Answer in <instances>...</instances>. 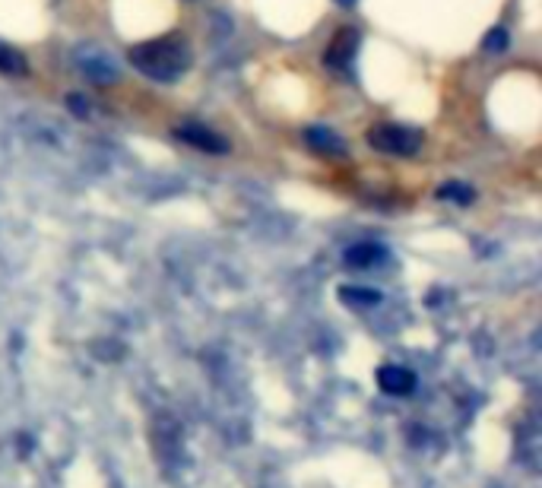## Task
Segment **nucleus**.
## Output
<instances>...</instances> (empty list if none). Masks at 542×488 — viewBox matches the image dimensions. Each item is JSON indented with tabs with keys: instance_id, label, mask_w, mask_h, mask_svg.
<instances>
[{
	"instance_id": "obj_5",
	"label": "nucleus",
	"mask_w": 542,
	"mask_h": 488,
	"mask_svg": "<svg viewBox=\"0 0 542 488\" xmlns=\"http://www.w3.org/2000/svg\"><path fill=\"white\" fill-rule=\"evenodd\" d=\"M174 140H181V143L194 146V149H200V153H210V156H225L231 149L229 140L222 137V133L210 131L206 124H197V121H188V124H178L172 131Z\"/></svg>"
},
{
	"instance_id": "obj_8",
	"label": "nucleus",
	"mask_w": 542,
	"mask_h": 488,
	"mask_svg": "<svg viewBox=\"0 0 542 488\" xmlns=\"http://www.w3.org/2000/svg\"><path fill=\"white\" fill-rule=\"evenodd\" d=\"M304 143L311 146L314 153H324V156H340L346 153V146H343V137H336V133L330 131V127H304Z\"/></svg>"
},
{
	"instance_id": "obj_4",
	"label": "nucleus",
	"mask_w": 542,
	"mask_h": 488,
	"mask_svg": "<svg viewBox=\"0 0 542 488\" xmlns=\"http://www.w3.org/2000/svg\"><path fill=\"white\" fill-rule=\"evenodd\" d=\"M359 44H361V32L355 29V26H340V29L330 36V44H327L324 52L327 70H346L355 60V54H359Z\"/></svg>"
},
{
	"instance_id": "obj_10",
	"label": "nucleus",
	"mask_w": 542,
	"mask_h": 488,
	"mask_svg": "<svg viewBox=\"0 0 542 488\" xmlns=\"http://www.w3.org/2000/svg\"><path fill=\"white\" fill-rule=\"evenodd\" d=\"M438 197L450 200V204H457V206H466V204H473V200H476V190H473L470 184H463V181H448V184H441V188H438Z\"/></svg>"
},
{
	"instance_id": "obj_13",
	"label": "nucleus",
	"mask_w": 542,
	"mask_h": 488,
	"mask_svg": "<svg viewBox=\"0 0 542 488\" xmlns=\"http://www.w3.org/2000/svg\"><path fill=\"white\" fill-rule=\"evenodd\" d=\"M67 105H70V111L77 117H86L89 115V102H83L80 95H70V99H67Z\"/></svg>"
},
{
	"instance_id": "obj_6",
	"label": "nucleus",
	"mask_w": 542,
	"mask_h": 488,
	"mask_svg": "<svg viewBox=\"0 0 542 488\" xmlns=\"http://www.w3.org/2000/svg\"><path fill=\"white\" fill-rule=\"evenodd\" d=\"M377 387H381L387 396H409L416 394L419 378H416V372L403 368V364H381V368H377Z\"/></svg>"
},
{
	"instance_id": "obj_14",
	"label": "nucleus",
	"mask_w": 542,
	"mask_h": 488,
	"mask_svg": "<svg viewBox=\"0 0 542 488\" xmlns=\"http://www.w3.org/2000/svg\"><path fill=\"white\" fill-rule=\"evenodd\" d=\"M333 4H340V7H352L355 0H333Z\"/></svg>"
},
{
	"instance_id": "obj_12",
	"label": "nucleus",
	"mask_w": 542,
	"mask_h": 488,
	"mask_svg": "<svg viewBox=\"0 0 542 488\" xmlns=\"http://www.w3.org/2000/svg\"><path fill=\"white\" fill-rule=\"evenodd\" d=\"M507 42H511V36H507V29L505 26H495V29H489L482 36V52H505L507 48Z\"/></svg>"
},
{
	"instance_id": "obj_7",
	"label": "nucleus",
	"mask_w": 542,
	"mask_h": 488,
	"mask_svg": "<svg viewBox=\"0 0 542 488\" xmlns=\"http://www.w3.org/2000/svg\"><path fill=\"white\" fill-rule=\"evenodd\" d=\"M387 260V251L375 241H359V244H349L343 251V263H346L349 270H375L377 263Z\"/></svg>"
},
{
	"instance_id": "obj_3",
	"label": "nucleus",
	"mask_w": 542,
	"mask_h": 488,
	"mask_svg": "<svg viewBox=\"0 0 542 488\" xmlns=\"http://www.w3.org/2000/svg\"><path fill=\"white\" fill-rule=\"evenodd\" d=\"M73 60H77V70H80L86 80L99 83V86L117 83V76H121L115 58H111V54H105L101 48H95V44H80V48L73 52Z\"/></svg>"
},
{
	"instance_id": "obj_2",
	"label": "nucleus",
	"mask_w": 542,
	"mask_h": 488,
	"mask_svg": "<svg viewBox=\"0 0 542 488\" xmlns=\"http://www.w3.org/2000/svg\"><path fill=\"white\" fill-rule=\"evenodd\" d=\"M422 131L416 127H406V124H391V121H384V124H375L368 131V143L371 149L377 153H387V156H416L422 149Z\"/></svg>"
},
{
	"instance_id": "obj_9",
	"label": "nucleus",
	"mask_w": 542,
	"mask_h": 488,
	"mask_svg": "<svg viewBox=\"0 0 542 488\" xmlns=\"http://www.w3.org/2000/svg\"><path fill=\"white\" fill-rule=\"evenodd\" d=\"M340 301L352 308H375L381 305V292L365 289V285H340Z\"/></svg>"
},
{
	"instance_id": "obj_1",
	"label": "nucleus",
	"mask_w": 542,
	"mask_h": 488,
	"mask_svg": "<svg viewBox=\"0 0 542 488\" xmlns=\"http://www.w3.org/2000/svg\"><path fill=\"white\" fill-rule=\"evenodd\" d=\"M127 60H131L133 70L143 73L146 80L178 83L190 70V64H194V54H190L188 42L181 36H162L133 44L131 52H127Z\"/></svg>"
},
{
	"instance_id": "obj_11",
	"label": "nucleus",
	"mask_w": 542,
	"mask_h": 488,
	"mask_svg": "<svg viewBox=\"0 0 542 488\" xmlns=\"http://www.w3.org/2000/svg\"><path fill=\"white\" fill-rule=\"evenodd\" d=\"M29 70L26 58L20 52H13L10 44H0V73H13V76H22V73Z\"/></svg>"
}]
</instances>
